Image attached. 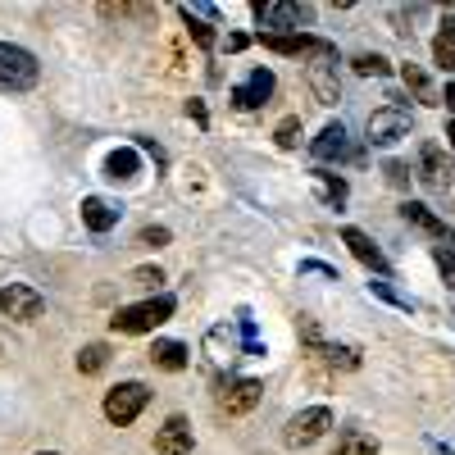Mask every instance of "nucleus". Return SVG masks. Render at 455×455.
<instances>
[{"instance_id":"nucleus-2","label":"nucleus","mask_w":455,"mask_h":455,"mask_svg":"<svg viewBox=\"0 0 455 455\" xmlns=\"http://www.w3.org/2000/svg\"><path fill=\"white\" fill-rule=\"evenodd\" d=\"M36 78H42V64H36V55L23 51V46H14V42H0V92H10V96L32 92Z\"/></svg>"},{"instance_id":"nucleus-30","label":"nucleus","mask_w":455,"mask_h":455,"mask_svg":"<svg viewBox=\"0 0 455 455\" xmlns=\"http://www.w3.org/2000/svg\"><path fill=\"white\" fill-rule=\"evenodd\" d=\"M137 242L141 246H169L173 233H169V228H160V223H150V228H141V233H137Z\"/></svg>"},{"instance_id":"nucleus-12","label":"nucleus","mask_w":455,"mask_h":455,"mask_svg":"<svg viewBox=\"0 0 455 455\" xmlns=\"http://www.w3.org/2000/svg\"><path fill=\"white\" fill-rule=\"evenodd\" d=\"M341 242L351 246V255L364 264V269H373L378 278H387V255L373 246V237H369V233H360V228H341Z\"/></svg>"},{"instance_id":"nucleus-38","label":"nucleus","mask_w":455,"mask_h":455,"mask_svg":"<svg viewBox=\"0 0 455 455\" xmlns=\"http://www.w3.org/2000/svg\"><path fill=\"white\" fill-rule=\"evenodd\" d=\"M36 455H60V451H36Z\"/></svg>"},{"instance_id":"nucleus-9","label":"nucleus","mask_w":455,"mask_h":455,"mask_svg":"<svg viewBox=\"0 0 455 455\" xmlns=\"http://www.w3.org/2000/svg\"><path fill=\"white\" fill-rule=\"evenodd\" d=\"M264 396V383H255V378H237V383H228L219 392V410L223 414H251Z\"/></svg>"},{"instance_id":"nucleus-21","label":"nucleus","mask_w":455,"mask_h":455,"mask_svg":"<svg viewBox=\"0 0 455 455\" xmlns=\"http://www.w3.org/2000/svg\"><path fill=\"white\" fill-rule=\"evenodd\" d=\"M178 14H182V23H187V36H192L201 51H214V42H219V36H214V23L201 19L192 5H178Z\"/></svg>"},{"instance_id":"nucleus-23","label":"nucleus","mask_w":455,"mask_h":455,"mask_svg":"<svg viewBox=\"0 0 455 455\" xmlns=\"http://www.w3.org/2000/svg\"><path fill=\"white\" fill-rule=\"evenodd\" d=\"M332 455H378V437H369V433H341V442H337V451Z\"/></svg>"},{"instance_id":"nucleus-4","label":"nucleus","mask_w":455,"mask_h":455,"mask_svg":"<svg viewBox=\"0 0 455 455\" xmlns=\"http://www.w3.org/2000/svg\"><path fill=\"white\" fill-rule=\"evenodd\" d=\"M146 405H150V387L146 383H119V387L105 392V419L114 428H128V424L141 419Z\"/></svg>"},{"instance_id":"nucleus-37","label":"nucleus","mask_w":455,"mask_h":455,"mask_svg":"<svg viewBox=\"0 0 455 455\" xmlns=\"http://www.w3.org/2000/svg\"><path fill=\"white\" fill-rule=\"evenodd\" d=\"M446 141H451V150H455V119H446Z\"/></svg>"},{"instance_id":"nucleus-1","label":"nucleus","mask_w":455,"mask_h":455,"mask_svg":"<svg viewBox=\"0 0 455 455\" xmlns=\"http://www.w3.org/2000/svg\"><path fill=\"white\" fill-rule=\"evenodd\" d=\"M173 310H178V300L169 291H160V296L137 300V306H124L109 323H114V332H124V337H141V332H156L160 323H169Z\"/></svg>"},{"instance_id":"nucleus-34","label":"nucleus","mask_w":455,"mask_h":455,"mask_svg":"<svg viewBox=\"0 0 455 455\" xmlns=\"http://www.w3.org/2000/svg\"><path fill=\"white\" fill-rule=\"evenodd\" d=\"M246 46H251L246 32H228V51H246Z\"/></svg>"},{"instance_id":"nucleus-11","label":"nucleus","mask_w":455,"mask_h":455,"mask_svg":"<svg viewBox=\"0 0 455 455\" xmlns=\"http://www.w3.org/2000/svg\"><path fill=\"white\" fill-rule=\"evenodd\" d=\"M192 446H196L192 424H187L182 414H169L164 428L156 433V451H160V455H192Z\"/></svg>"},{"instance_id":"nucleus-16","label":"nucleus","mask_w":455,"mask_h":455,"mask_svg":"<svg viewBox=\"0 0 455 455\" xmlns=\"http://www.w3.org/2000/svg\"><path fill=\"white\" fill-rule=\"evenodd\" d=\"M401 83L414 92V100H419V105H442V92L433 87V78H428V73H424L419 64H414V60H405V64H401Z\"/></svg>"},{"instance_id":"nucleus-31","label":"nucleus","mask_w":455,"mask_h":455,"mask_svg":"<svg viewBox=\"0 0 455 455\" xmlns=\"http://www.w3.org/2000/svg\"><path fill=\"white\" fill-rule=\"evenodd\" d=\"M300 274H319V278H332L337 283V269H332V264H323V259H300Z\"/></svg>"},{"instance_id":"nucleus-5","label":"nucleus","mask_w":455,"mask_h":455,"mask_svg":"<svg viewBox=\"0 0 455 455\" xmlns=\"http://www.w3.org/2000/svg\"><path fill=\"white\" fill-rule=\"evenodd\" d=\"M46 310V296L28 287V283H5L0 287V315L14 319V323H32V319H42Z\"/></svg>"},{"instance_id":"nucleus-3","label":"nucleus","mask_w":455,"mask_h":455,"mask_svg":"<svg viewBox=\"0 0 455 455\" xmlns=\"http://www.w3.org/2000/svg\"><path fill=\"white\" fill-rule=\"evenodd\" d=\"M251 14L259 19V32H306L315 19L310 5H291V0H251Z\"/></svg>"},{"instance_id":"nucleus-8","label":"nucleus","mask_w":455,"mask_h":455,"mask_svg":"<svg viewBox=\"0 0 455 455\" xmlns=\"http://www.w3.org/2000/svg\"><path fill=\"white\" fill-rule=\"evenodd\" d=\"M332 60L337 55H315L306 64V83H310V92H315L319 105H337L341 100V83H337V64Z\"/></svg>"},{"instance_id":"nucleus-7","label":"nucleus","mask_w":455,"mask_h":455,"mask_svg":"<svg viewBox=\"0 0 455 455\" xmlns=\"http://www.w3.org/2000/svg\"><path fill=\"white\" fill-rule=\"evenodd\" d=\"M328 428H332V410L328 405H310V410H300V414H291V419H287L283 442L287 446H315Z\"/></svg>"},{"instance_id":"nucleus-25","label":"nucleus","mask_w":455,"mask_h":455,"mask_svg":"<svg viewBox=\"0 0 455 455\" xmlns=\"http://www.w3.org/2000/svg\"><path fill=\"white\" fill-rule=\"evenodd\" d=\"M351 68L360 73V78H387V73H392V64L378 55V51H360V55L351 60Z\"/></svg>"},{"instance_id":"nucleus-36","label":"nucleus","mask_w":455,"mask_h":455,"mask_svg":"<svg viewBox=\"0 0 455 455\" xmlns=\"http://www.w3.org/2000/svg\"><path fill=\"white\" fill-rule=\"evenodd\" d=\"M442 105L451 109V119H455V83H446V92H442Z\"/></svg>"},{"instance_id":"nucleus-29","label":"nucleus","mask_w":455,"mask_h":455,"mask_svg":"<svg viewBox=\"0 0 455 455\" xmlns=\"http://www.w3.org/2000/svg\"><path fill=\"white\" fill-rule=\"evenodd\" d=\"M433 264H437L442 283H446V287H455V251H446V246H433Z\"/></svg>"},{"instance_id":"nucleus-28","label":"nucleus","mask_w":455,"mask_h":455,"mask_svg":"<svg viewBox=\"0 0 455 455\" xmlns=\"http://www.w3.org/2000/svg\"><path fill=\"white\" fill-rule=\"evenodd\" d=\"M128 283H132V287H146V291H156V287L164 283V269H160V264H141V269L128 274Z\"/></svg>"},{"instance_id":"nucleus-27","label":"nucleus","mask_w":455,"mask_h":455,"mask_svg":"<svg viewBox=\"0 0 455 455\" xmlns=\"http://www.w3.org/2000/svg\"><path fill=\"white\" fill-rule=\"evenodd\" d=\"M274 141H278L283 150H296V146H300V119H296V114H287V119L274 128Z\"/></svg>"},{"instance_id":"nucleus-19","label":"nucleus","mask_w":455,"mask_h":455,"mask_svg":"<svg viewBox=\"0 0 455 455\" xmlns=\"http://www.w3.org/2000/svg\"><path fill=\"white\" fill-rule=\"evenodd\" d=\"M433 60L442 73H455V14H446L437 36H433Z\"/></svg>"},{"instance_id":"nucleus-26","label":"nucleus","mask_w":455,"mask_h":455,"mask_svg":"<svg viewBox=\"0 0 455 455\" xmlns=\"http://www.w3.org/2000/svg\"><path fill=\"white\" fill-rule=\"evenodd\" d=\"M369 296L387 300V306H396V310H414V306H410V296H401V291H396L387 278H373V283H369Z\"/></svg>"},{"instance_id":"nucleus-33","label":"nucleus","mask_w":455,"mask_h":455,"mask_svg":"<svg viewBox=\"0 0 455 455\" xmlns=\"http://www.w3.org/2000/svg\"><path fill=\"white\" fill-rule=\"evenodd\" d=\"M187 114H192V119H196L201 128L210 124V114H205V100H187Z\"/></svg>"},{"instance_id":"nucleus-6","label":"nucleus","mask_w":455,"mask_h":455,"mask_svg":"<svg viewBox=\"0 0 455 455\" xmlns=\"http://www.w3.org/2000/svg\"><path fill=\"white\" fill-rule=\"evenodd\" d=\"M369 146H396L401 137H410V109L405 105H383V109H373L369 114Z\"/></svg>"},{"instance_id":"nucleus-15","label":"nucleus","mask_w":455,"mask_h":455,"mask_svg":"<svg viewBox=\"0 0 455 455\" xmlns=\"http://www.w3.org/2000/svg\"><path fill=\"white\" fill-rule=\"evenodd\" d=\"M310 150H315V160H319V164H328V160H347V156H351L347 128H341V124H328V128L310 141Z\"/></svg>"},{"instance_id":"nucleus-24","label":"nucleus","mask_w":455,"mask_h":455,"mask_svg":"<svg viewBox=\"0 0 455 455\" xmlns=\"http://www.w3.org/2000/svg\"><path fill=\"white\" fill-rule=\"evenodd\" d=\"M105 364H109V347H105V341H87V347L78 351V373L92 378V373H100Z\"/></svg>"},{"instance_id":"nucleus-22","label":"nucleus","mask_w":455,"mask_h":455,"mask_svg":"<svg viewBox=\"0 0 455 455\" xmlns=\"http://www.w3.org/2000/svg\"><path fill=\"white\" fill-rule=\"evenodd\" d=\"M310 178L319 182V192H323V201H328V205H337V210H341V205H347V196H351V187H347V178H341V173H328V169H315Z\"/></svg>"},{"instance_id":"nucleus-35","label":"nucleus","mask_w":455,"mask_h":455,"mask_svg":"<svg viewBox=\"0 0 455 455\" xmlns=\"http://www.w3.org/2000/svg\"><path fill=\"white\" fill-rule=\"evenodd\" d=\"M137 146H141V150H146V156H156V160H164V150H160V146H156V141H150V137H141V141H137Z\"/></svg>"},{"instance_id":"nucleus-32","label":"nucleus","mask_w":455,"mask_h":455,"mask_svg":"<svg viewBox=\"0 0 455 455\" xmlns=\"http://www.w3.org/2000/svg\"><path fill=\"white\" fill-rule=\"evenodd\" d=\"M383 173H387V182H392V187H410V169H405L401 160H392Z\"/></svg>"},{"instance_id":"nucleus-13","label":"nucleus","mask_w":455,"mask_h":455,"mask_svg":"<svg viewBox=\"0 0 455 455\" xmlns=\"http://www.w3.org/2000/svg\"><path fill=\"white\" fill-rule=\"evenodd\" d=\"M269 96H274V73L269 68H251V78L242 87H233V105L237 109H259Z\"/></svg>"},{"instance_id":"nucleus-14","label":"nucleus","mask_w":455,"mask_h":455,"mask_svg":"<svg viewBox=\"0 0 455 455\" xmlns=\"http://www.w3.org/2000/svg\"><path fill=\"white\" fill-rule=\"evenodd\" d=\"M419 178L428 187H446V178H451V160H446V150L437 141H424L419 146Z\"/></svg>"},{"instance_id":"nucleus-18","label":"nucleus","mask_w":455,"mask_h":455,"mask_svg":"<svg viewBox=\"0 0 455 455\" xmlns=\"http://www.w3.org/2000/svg\"><path fill=\"white\" fill-rule=\"evenodd\" d=\"M150 360H156V369H164V373H182L187 364H192V351H187L182 341H169V337H160L156 347H150Z\"/></svg>"},{"instance_id":"nucleus-20","label":"nucleus","mask_w":455,"mask_h":455,"mask_svg":"<svg viewBox=\"0 0 455 455\" xmlns=\"http://www.w3.org/2000/svg\"><path fill=\"white\" fill-rule=\"evenodd\" d=\"M83 223L92 228V233H109V228L119 223V210H114L105 196H87L83 201Z\"/></svg>"},{"instance_id":"nucleus-17","label":"nucleus","mask_w":455,"mask_h":455,"mask_svg":"<svg viewBox=\"0 0 455 455\" xmlns=\"http://www.w3.org/2000/svg\"><path fill=\"white\" fill-rule=\"evenodd\" d=\"M141 173V156H137V146H119V150H109V160H105V178L109 182H132Z\"/></svg>"},{"instance_id":"nucleus-10","label":"nucleus","mask_w":455,"mask_h":455,"mask_svg":"<svg viewBox=\"0 0 455 455\" xmlns=\"http://www.w3.org/2000/svg\"><path fill=\"white\" fill-rule=\"evenodd\" d=\"M401 219H405V223H414L419 233L437 237L446 251H455V233H451V228H446V223H442V219H437V214L424 205V201H405V205H401Z\"/></svg>"}]
</instances>
